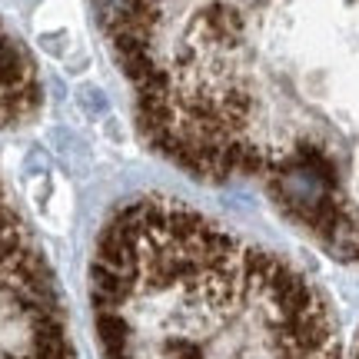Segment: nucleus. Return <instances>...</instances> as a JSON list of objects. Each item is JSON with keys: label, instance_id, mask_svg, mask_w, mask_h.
<instances>
[{"label": "nucleus", "instance_id": "1", "mask_svg": "<svg viewBox=\"0 0 359 359\" xmlns=\"http://www.w3.org/2000/svg\"><path fill=\"white\" fill-rule=\"evenodd\" d=\"M137 130L200 183H259L359 263V0L299 20L269 0H93Z\"/></svg>", "mask_w": 359, "mask_h": 359}, {"label": "nucleus", "instance_id": "4", "mask_svg": "<svg viewBox=\"0 0 359 359\" xmlns=\"http://www.w3.org/2000/svg\"><path fill=\"white\" fill-rule=\"evenodd\" d=\"M353 359H359V333H356V346H353Z\"/></svg>", "mask_w": 359, "mask_h": 359}, {"label": "nucleus", "instance_id": "2", "mask_svg": "<svg viewBox=\"0 0 359 359\" xmlns=\"http://www.w3.org/2000/svg\"><path fill=\"white\" fill-rule=\"evenodd\" d=\"M103 359H343L299 269L183 200L120 203L90 259Z\"/></svg>", "mask_w": 359, "mask_h": 359}, {"label": "nucleus", "instance_id": "3", "mask_svg": "<svg viewBox=\"0 0 359 359\" xmlns=\"http://www.w3.org/2000/svg\"><path fill=\"white\" fill-rule=\"evenodd\" d=\"M43 107L37 67L0 27V133L34 123ZM0 359H77L47 257L0 180Z\"/></svg>", "mask_w": 359, "mask_h": 359}]
</instances>
